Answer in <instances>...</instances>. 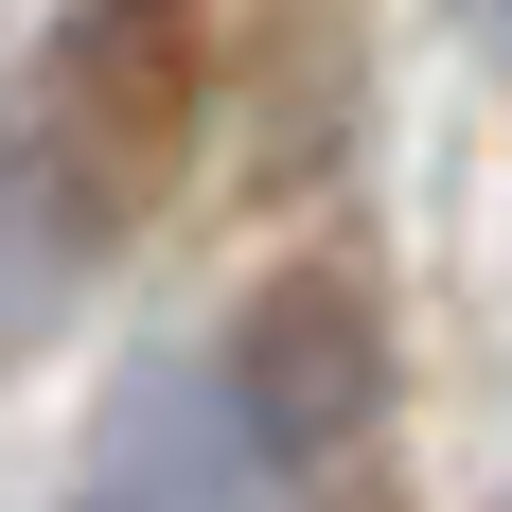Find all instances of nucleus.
I'll use <instances>...</instances> for the list:
<instances>
[{"instance_id":"obj_2","label":"nucleus","mask_w":512,"mask_h":512,"mask_svg":"<svg viewBox=\"0 0 512 512\" xmlns=\"http://www.w3.org/2000/svg\"><path fill=\"white\" fill-rule=\"evenodd\" d=\"M212 389H230V424H248V460L283 477V495H336V477L371 460V424H389V336H371V301L336 265H301V283H265V301L230 318Z\"/></svg>"},{"instance_id":"obj_1","label":"nucleus","mask_w":512,"mask_h":512,"mask_svg":"<svg viewBox=\"0 0 512 512\" xmlns=\"http://www.w3.org/2000/svg\"><path fill=\"white\" fill-rule=\"evenodd\" d=\"M195 0H71L18 71H0V371L89 301L124 230L177 195L195 159Z\"/></svg>"},{"instance_id":"obj_3","label":"nucleus","mask_w":512,"mask_h":512,"mask_svg":"<svg viewBox=\"0 0 512 512\" xmlns=\"http://www.w3.org/2000/svg\"><path fill=\"white\" fill-rule=\"evenodd\" d=\"M71 512H283V477L248 460V424H230L212 371H159L142 407H106L89 495H71Z\"/></svg>"},{"instance_id":"obj_4","label":"nucleus","mask_w":512,"mask_h":512,"mask_svg":"<svg viewBox=\"0 0 512 512\" xmlns=\"http://www.w3.org/2000/svg\"><path fill=\"white\" fill-rule=\"evenodd\" d=\"M460 18H477V53H495V71H512V0H460Z\"/></svg>"}]
</instances>
